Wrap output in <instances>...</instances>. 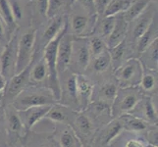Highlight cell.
<instances>
[{"label": "cell", "mask_w": 158, "mask_h": 147, "mask_svg": "<svg viewBox=\"0 0 158 147\" xmlns=\"http://www.w3.org/2000/svg\"><path fill=\"white\" fill-rule=\"evenodd\" d=\"M97 16L89 12L77 1H71L67 12V31L74 37H89L92 35Z\"/></svg>", "instance_id": "6da1fadb"}, {"label": "cell", "mask_w": 158, "mask_h": 147, "mask_svg": "<svg viewBox=\"0 0 158 147\" xmlns=\"http://www.w3.org/2000/svg\"><path fill=\"white\" fill-rule=\"evenodd\" d=\"M37 27L31 22L25 27L23 31L18 30L17 44V62H16V74L23 71L31 63L35 50Z\"/></svg>", "instance_id": "7a4b0ae2"}, {"label": "cell", "mask_w": 158, "mask_h": 147, "mask_svg": "<svg viewBox=\"0 0 158 147\" xmlns=\"http://www.w3.org/2000/svg\"><path fill=\"white\" fill-rule=\"evenodd\" d=\"M55 103L57 100L49 88L29 85L18 94L12 105L17 111H22L31 107L51 106Z\"/></svg>", "instance_id": "3957f363"}, {"label": "cell", "mask_w": 158, "mask_h": 147, "mask_svg": "<svg viewBox=\"0 0 158 147\" xmlns=\"http://www.w3.org/2000/svg\"><path fill=\"white\" fill-rule=\"evenodd\" d=\"M143 68L138 58L131 57L113 71V77L120 88L139 86Z\"/></svg>", "instance_id": "277c9868"}, {"label": "cell", "mask_w": 158, "mask_h": 147, "mask_svg": "<svg viewBox=\"0 0 158 147\" xmlns=\"http://www.w3.org/2000/svg\"><path fill=\"white\" fill-rule=\"evenodd\" d=\"M143 94L138 86L135 88H118L112 105L110 107L112 119H117L125 114H129L143 98Z\"/></svg>", "instance_id": "5b68a950"}, {"label": "cell", "mask_w": 158, "mask_h": 147, "mask_svg": "<svg viewBox=\"0 0 158 147\" xmlns=\"http://www.w3.org/2000/svg\"><path fill=\"white\" fill-rule=\"evenodd\" d=\"M157 15V2L151 1L146 9L141 13L139 17L128 24V31L126 36V42L129 47V55L130 51L134 44L139 39V37L148 30L152 20ZM131 58V56H130Z\"/></svg>", "instance_id": "8992f818"}, {"label": "cell", "mask_w": 158, "mask_h": 147, "mask_svg": "<svg viewBox=\"0 0 158 147\" xmlns=\"http://www.w3.org/2000/svg\"><path fill=\"white\" fill-rule=\"evenodd\" d=\"M3 124L6 129L8 147H13L18 143L23 144V140L27 134L19 113L12 104L4 106V120Z\"/></svg>", "instance_id": "52a82bcc"}, {"label": "cell", "mask_w": 158, "mask_h": 147, "mask_svg": "<svg viewBox=\"0 0 158 147\" xmlns=\"http://www.w3.org/2000/svg\"><path fill=\"white\" fill-rule=\"evenodd\" d=\"M66 19L67 14H61L51 19H48L42 25L37 27L35 52L42 53L44 47L55 39L59 35V32L61 31L65 25V22H66Z\"/></svg>", "instance_id": "ba28073f"}, {"label": "cell", "mask_w": 158, "mask_h": 147, "mask_svg": "<svg viewBox=\"0 0 158 147\" xmlns=\"http://www.w3.org/2000/svg\"><path fill=\"white\" fill-rule=\"evenodd\" d=\"M91 60L88 37H74L69 70L72 73L85 74Z\"/></svg>", "instance_id": "9c48e42d"}, {"label": "cell", "mask_w": 158, "mask_h": 147, "mask_svg": "<svg viewBox=\"0 0 158 147\" xmlns=\"http://www.w3.org/2000/svg\"><path fill=\"white\" fill-rule=\"evenodd\" d=\"M17 44L18 31L11 36L8 42L3 46L0 52V74L9 80L16 74V62H17Z\"/></svg>", "instance_id": "30bf717a"}, {"label": "cell", "mask_w": 158, "mask_h": 147, "mask_svg": "<svg viewBox=\"0 0 158 147\" xmlns=\"http://www.w3.org/2000/svg\"><path fill=\"white\" fill-rule=\"evenodd\" d=\"M60 84V99L59 103L70 107L78 112L77 93H76V74L70 70L58 75Z\"/></svg>", "instance_id": "8fae6325"}, {"label": "cell", "mask_w": 158, "mask_h": 147, "mask_svg": "<svg viewBox=\"0 0 158 147\" xmlns=\"http://www.w3.org/2000/svg\"><path fill=\"white\" fill-rule=\"evenodd\" d=\"M31 66V63L23 71L15 74L9 80H7L6 88H5V90L2 94L4 106L12 104V102L14 101L15 98L18 96L20 92L23 91L26 88H28L30 85L29 78H30Z\"/></svg>", "instance_id": "7c38bea8"}, {"label": "cell", "mask_w": 158, "mask_h": 147, "mask_svg": "<svg viewBox=\"0 0 158 147\" xmlns=\"http://www.w3.org/2000/svg\"><path fill=\"white\" fill-rule=\"evenodd\" d=\"M119 86L115 79L112 76L110 78L103 79L94 83V92H92L91 102L100 103V104L111 107L112 103L115 99Z\"/></svg>", "instance_id": "4fadbf2b"}, {"label": "cell", "mask_w": 158, "mask_h": 147, "mask_svg": "<svg viewBox=\"0 0 158 147\" xmlns=\"http://www.w3.org/2000/svg\"><path fill=\"white\" fill-rule=\"evenodd\" d=\"M123 132L124 129L121 120L119 118L112 119L110 122L102 126L99 130H96L92 138L94 147H108Z\"/></svg>", "instance_id": "5bb4252c"}, {"label": "cell", "mask_w": 158, "mask_h": 147, "mask_svg": "<svg viewBox=\"0 0 158 147\" xmlns=\"http://www.w3.org/2000/svg\"><path fill=\"white\" fill-rule=\"evenodd\" d=\"M71 126L81 140L85 139L86 144H90V141H92V138L99 127L85 111L77 112V115Z\"/></svg>", "instance_id": "9a60e30c"}, {"label": "cell", "mask_w": 158, "mask_h": 147, "mask_svg": "<svg viewBox=\"0 0 158 147\" xmlns=\"http://www.w3.org/2000/svg\"><path fill=\"white\" fill-rule=\"evenodd\" d=\"M95 81L85 74L76 75V93H77L78 112L85 111L91 103Z\"/></svg>", "instance_id": "2e32d148"}, {"label": "cell", "mask_w": 158, "mask_h": 147, "mask_svg": "<svg viewBox=\"0 0 158 147\" xmlns=\"http://www.w3.org/2000/svg\"><path fill=\"white\" fill-rule=\"evenodd\" d=\"M53 138L59 147H84V142L70 125H54Z\"/></svg>", "instance_id": "e0dca14e"}, {"label": "cell", "mask_w": 158, "mask_h": 147, "mask_svg": "<svg viewBox=\"0 0 158 147\" xmlns=\"http://www.w3.org/2000/svg\"><path fill=\"white\" fill-rule=\"evenodd\" d=\"M47 80L48 70L44 59L42 57V53L35 52L30 71L29 84L31 86L47 88Z\"/></svg>", "instance_id": "ac0fdd59"}, {"label": "cell", "mask_w": 158, "mask_h": 147, "mask_svg": "<svg viewBox=\"0 0 158 147\" xmlns=\"http://www.w3.org/2000/svg\"><path fill=\"white\" fill-rule=\"evenodd\" d=\"M129 114L143 120L150 125H157V105L155 104L153 97L151 96L143 95L139 102Z\"/></svg>", "instance_id": "d6986e66"}, {"label": "cell", "mask_w": 158, "mask_h": 147, "mask_svg": "<svg viewBox=\"0 0 158 147\" xmlns=\"http://www.w3.org/2000/svg\"><path fill=\"white\" fill-rule=\"evenodd\" d=\"M73 39L74 36L66 31L59 41L56 55V70L58 75L69 70L71 55H72Z\"/></svg>", "instance_id": "ffe728a7"}, {"label": "cell", "mask_w": 158, "mask_h": 147, "mask_svg": "<svg viewBox=\"0 0 158 147\" xmlns=\"http://www.w3.org/2000/svg\"><path fill=\"white\" fill-rule=\"evenodd\" d=\"M157 35H158V23H157V15H156L153 18V20H152L148 30L135 41V43L130 51V56L134 58H138L140 55V53L144 51L152 42L158 39Z\"/></svg>", "instance_id": "44dd1931"}, {"label": "cell", "mask_w": 158, "mask_h": 147, "mask_svg": "<svg viewBox=\"0 0 158 147\" xmlns=\"http://www.w3.org/2000/svg\"><path fill=\"white\" fill-rule=\"evenodd\" d=\"M77 115V112L72 110L70 107L65 106L61 103H55L50 106L49 110L44 117L45 120L50 121L52 124H64L72 125Z\"/></svg>", "instance_id": "7402d4cb"}, {"label": "cell", "mask_w": 158, "mask_h": 147, "mask_svg": "<svg viewBox=\"0 0 158 147\" xmlns=\"http://www.w3.org/2000/svg\"><path fill=\"white\" fill-rule=\"evenodd\" d=\"M49 108L50 106H37L18 111L20 119L23 123V126L27 130V133L31 132L35 125H37L41 120L44 119Z\"/></svg>", "instance_id": "603a6c76"}, {"label": "cell", "mask_w": 158, "mask_h": 147, "mask_svg": "<svg viewBox=\"0 0 158 147\" xmlns=\"http://www.w3.org/2000/svg\"><path fill=\"white\" fill-rule=\"evenodd\" d=\"M109 70H112V67L110 56H109V52L107 49L100 55L91 58L85 75L89 76L90 79H92L94 77H100V76L108 74Z\"/></svg>", "instance_id": "cb8c5ba5"}, {"label": "cell", "mask_w": 158, "mask_h": 147, "mask_svg": "<svg viewBox=\"0 0 158 147\" xmlns=\"http://www.w3.org/2000/svg\"><path fill=\"white\" fill-rule=\"evenodd\" d=\"M128 31V24L124 21L121 14L116 15V22L115 26L111 31V34L109 35L107 39L105 40L107 48L110 49L112 47H115L118 44H120L122 41L126 39Z\"/></svg>", "instance_id": "d4e9b609"}, {"label": "cell", "mask_w": 158, "mask_h": 147, "mask_svg": "<svg viewBox=\"0 0 158 147\" xmlns=\"http://www.w3.org/2000/svg\"><path fill=\"white\" fill-rule=\"evenodd\" d=\"M157 71L143 69V77L138 88L141 93L146 96H157Z\"/></svg>", "instance_id": "484cf974"}, {"label": "cell", "mask_w": 158, "mask_h": 147, "mask_svg": "<svg viewBox=\"0 0 158 147\" xmlns=\"http://www.w3.org/2000/svg\"><path fill=\"white\" fill-rule=\"evenodd\" d=\"M123 125V129L125 132L133 133H146L149 128L153 125H150L148 122L143 121L139 118H137L131 114H125L119 118Z\"/></svg>", "instance_id": "4316f807"}, {"label": "cell", "mask_w": 158, "mask_h": 147, "mask_svg": "<svg viewBox=\"0 0 158 147\" xmlns=\"http://www.w3.org/2000/svg\"><path fill=\"white\" fill-rule=\"evenodd\" d=\"M143 69L157 71L158 68V39L153 41L151 44L140 53L138 57Z\"/></svg>", "instance_id": "83f0119b"}, {"label": "cell", "mask_w": 158, "mask_h": 147, "mask_svg": "<svg viewBox=\"0 0 158 147\" xmlns=\"http://www.w3.org/2000/svg\"><path fill=\"white\" fill-rule=\"evenodd\" d=\"M108 52H109V56H110V60H111L112 72L114 70H116L118 67L121 66L127 59L130 58L129 47L126 42V39L122 41L117 46L108 49Z\"/></svg>", "instance_id": "f1b7e54d"}, {"label": "cell", "mask_w": 158, "mask_h": 147, "mask_svg": "<svg viewBox=\"0 0 158 147\" xmlns=\"http://www.w3.org/2000/svg\"><path fill=\"white\" fill-rule=\"evenodd\" d=\"M47 8L48 0H31V23L36 27H40L47 21Z\"/></svg>", "instance_id": "f546056e"}, {"label": "cell", "mask_w": 158, "mask_h": 147, "mask_svg": "<svg viewBox=\"0 0 158 147\" xmlns=\"http://www.w3.org/2000/svg\"><path fill=\"white\" fill-rule=\"evenodd\" d=\"M0 17L4 22L7 30V37L10 39L11 36L19 30V27L14 20L8 0H0Z\"/></svg>", "instance_id": "4dcf8cb0"}, {"label": "cell", "mask_w": 158, "mask_h": 147, "mask_svg": "<svg viewBox=\"0 0 158 147\" xmlns=\"http://www.w3.org/2000/svg\"><path fill=\"white\" fill-rule=\"evenodd\" d=\"M115 22L116 16H109V17H102L97 19L92 35H96L106 40L109 35L111 34L114 26H115Z\"/></svg>", "instance_id": "1f68e13d"}, {"label": "cell", "mask_w": 158, "mask_h": 147, "mask_svg": "<svg viewBox=\"0 0 158 147\" xmlns=\"http://www.w3.org/2000/svg\"><path fill=\"white\" fill-rule=\"evenodd\" d=\"M152 0H133L128 9L121 15L127 24L131 23L143 12Z\"/></svg>", "instance_id": "d6a6232c"}, {"label": "cell", "mask_w": 158, "mask_h": 147, "mask_svg": "<svg viewBox=\"0 0 158 147\" xmlns=\"http://www.w3.org/2000/svg\"><path fill=\"white\" fill-rule=\"evenodd\" d=\"M71 0H48L47 20L61 14H67Z\"/></svg>", "instance_id": "836d02e7"}, {"label": "cell", "mask_w": 158, "mask_h": 147, "mask_svg": "<svg viewBox=\"0 0 158 147\" xmlns=\"http://www.w3.org/2000/svg\"><path fill=\"white\" fill-rule=\"evenodd\" d=\"M24 1L26 0H8L10 9L16 24L18 25L19 29L23 27V23L26 20V10L24 6Z\"/></svg>", "instance_id": "e575fe53"}, {"label": "cell", "mask_w": 158, "mask_h": 147, "mask_svg": "<svg viewBox=\"0 0 158 147\" xmlns=\"http://www.w3.org/2000/svg\"><path fill=\"white\" fill-rule=\"evenodd\" d=\"M133 0H111L108 7L106 8L103 17H109V16H116L118 14H122L125 12Z\"/></svg>", "instance_id": "d590c367"}, {"label": "cell", "mask_w": 158, "mask_h": 147, "mask_svg": "<svg viewBox=\"0 0 158 147\" xmlns=\"http://www.w3.org/2000/svg\"><path fill=\"white\" fill-rule=\"evenodd\" d=\"M88 39H89V45L91 53V58L100 55L101 53H103L108 49L105 40L101 39L100 36L96 35H91Z\"/></svg>", "instance_id": "8d00e7d4"}, {"label": "cell", "mask_w": 158, "mask_h": 147, "mask_svg": "<svg viewBox=\"0 0 158 147\" xmlns=\"http://www.w3.org/2000/svg\"><path fill=\"white\" fill-rule=\"evenodd\" d=\"M111 0H94V6L95 13L97 15V18H102L106 8L108 7L109 3Z\"/></svg>", "instance_id": "74e56055"}, {"label": "cell", "mask_w": 158, "mask_h": 147, "mask_svg": "<svg viewBox=\"0 0 158 147\" xmlns=\"http://www.w3.org/2000/svg\"><path fill=\"white\" fill-rule=\"evenodd\" d=\"M158 132H157V125H153L149 128L146 132V139L149 145L156 146L158 145Z\"/></svg>", "instance_id": "f35d334b"}, {"label": "cell", "mask_w": 158, "mask_h": 147, "mask_svg": "<svg viewBox=\"0 0 158 147\" xmlns=\"http://www.w3.org/2000/svg\"><path fill=\"white\" fill-rule=\"evenodd\" d=\"M8 37H7V30L5 24L2 20V18L0 17V45L2 47L8 42Z\"/></svg>", "instance_id": "ab89813d"}, {"label": "cell", "mask_w": 158, "mask_h": 147, "mask_svg": "<svg viewBox=\"0 0 158 147\" xmlns=\"http://www.w3.org/2000/svg\"><path fill=\"white\" fill-rule=\"evenodd\" d=\"M0 147H8L7 133L3 123H0Z\"/></svg>", "instance_id": "60d3db41"}, {"label": "cell", "mask_w": 158, "mask_h": 147, "mask_svg": "<svg viewBox=\"0 0 158 147\" xmlns=\"http://www.w3.org/2000/svg\"><path fill=\"white\" fill-rule=\"evenodd\" d=\"M71 1H77V2H79L81 5H83V6L86 10H88L89 12H90L91 14L96 15L95 10H94V0H71Z\"/></svg>", "instance_id": "b9f144b4"}, {"label": "cell", "mask_w": 158, "mask_h": 147, "mask_svg": "<svg viewBox=\"0 0 158 147\" xmlns=\"http://www.w3.org/2000/svg\"><path fill=\"white\" fill-rule=\"evenodd\" d=\"M125 147H146L143 141L138 140V139H130L126 142Z\"/></svg>", "instance_id": "7bdbcfd3"}, {"label": "cell", "mask_w": 158, "mask_h": 147, "mask_svg": "<svg viewBox=\"0 0 158 147\" xmlns=\"http://www.w3.org/2000/svg\"><path fill=\"white\" fill-rule=\"evenodd\" d=\"M6 83H7V80H5V78L1 74H0V94L1 95L3 94L5 88H6Z\"/></svg>", "instance_id": "ee69618b"}, {"label": "cell", "mask_w": 158, "mask_h": 147, "mask_svg": "<svg viewBox=\"0 0 158 147\" xmlns=\"http://www.w3.org/2000/svg\"><path fill=\"white\" fill-rule=\"evenodd\" d=\"M3 120H4V104H3L2 95L0 94V123H3Z\"/></svg>", "instance_id": "f6af8a7d"}, {"label": "cell", "mask_w": 158, "mask_h": 147, "mask_svg": "<svg viewBox=\"0 0 158 147\" xmlns=\"http://www.w3.org/2000/svg\"><path fill=\"white\" fill-rule=\"evenodd\" d=\"M84 147H94V146L90 144H86V145H84Z\"/></svg>", "instance_id": "bcb514c9"}, {"label": "cell", "mask_w": 158, "mask_h": 147, "mask_svg": "<svg viewBox=\"0 0 158 147\" xmlns=\"http://www.w3.org/2000/svg\"><path fill=\"white\" fill-rule=\"evenodd\" d=\"M146 147H156V146H153V145H149V144H148V145L146 146Z\"/></svg>", "instance_id": "7dc6e473"}, {"label": "cell", "mask_w": 158, "mask_h": 147, "mask_svg": "<svg viewBox=\"0 0 158 147\" xmlns=\"http://www.w3.org/2000/svg\"><path fill=\"white\" fill-rule=\"evenodd\" d=\"M26 1H29V2H31V0H26Z\"/></svg>", "instance_id": "c3c4849f"}, {"label": "cell", "mask_w": 158, "mask_h": 147, "mask_svg": "<svg viewBox=\"0 0 158 147\" xmlns=\"http://www.w3.org/2000/svg\"><path fill=\"white\" fill-rule=\"evenodd\" d=\"M152 1H154V2H157V0H152Z\"/></svg>", "instance_id": "681fc988"}]
</instances>
